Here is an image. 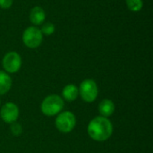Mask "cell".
Returning a JSON list of instances; mask_svg holds the SVG:
<instances>
[{
    "label": "cell",
    "mask_w": 153,
    "mask_h": 153,
    "mask_svg": "<svg viewBox=\"0 0 153 153\" xmlns=\"http://www.w3.org/2000/svg\"><path fill=\"white\" fill-rule=\"evenodd\" d=\"M88 134L97 142H104L110 138L113 134V126L107 117H97L88 126Z\"/></svg>",
    "instance_id": "6da1fadb"
},
{
    "label": "cell",
    "mask_w": 153,
    "mask_h": 153,
    "mask_svg": "<svg viewBox=\"0 0 153 153\" xmlns=\"http://www.w3.org/2000/svg\"><path fill=\"white\" fill-rule=\"evenodd\" d=\"M64 107L65 103L63 99L56 94H52L43 100L40 108L45 116L52 117L59 114L64 108Z\"/></svg>",
    "instance_id": "7a4b0ae2"
},
{
    "label": "cell",
    "mask_w": 153,
    "mask_h": 153,
    "mask_svg": "<svg viewBox=\"0 0 153 153\" xmlns=\"http://www.w3.org/2000/svg\"><path fill=\"white\" fill-rule=\"evenodd\" d=\"M76 125L75 116L70 111H65L58 114L56 118V126L57 130L64 134H68L74 130Z\"/></svg>",
    "instance_id": "3957f363"
},
{
    "label": "cell",
    "mask_w": 153,
    "mask_h": 153,
    "mask_svg": "<svg viewBox=\"0 0 153 153\" xmlns=\"http://www.w3.org/2000/svg\"><path fill=\"white\" fill-rule=\"evenodd\" d=\"M43 39V34L40 30L35 26L28 27L22 34V42L30 48H36L40 46Z\"/></svg>",
    "instance_id": "277c9868"
},
{
    "label": "cell",
    "mask_w": 153,
    "mask_h": 153,
    "mask_svg": "<svg viewBox=\"0 0 153 153\" xmlns=\"http://www.w3.org/2000/svg\"><path fill=\"white\" fill-rule=\"evenodd\" d=\"M79 94L85 102H93L98 96V86L96 82L91 79L84 80L80 85Z\"/></svg>",
    "instance_id": "5b68a950"
},
{
    "label": "cell",
    "mask_w": 153,
    "mask_h": 153,
    "mask_svg": "<svg viewBox=\"0 0 153 153\" xmlns=\"http://www.w3.org/2000/svg\"><path fill=\"white\" fill-rule=\"evenodd\" d=\"M3 67L4 69L10 74L16 73L20 70L22 66V58L21 56L14 52H8L3 58Z\"/></svg>",
    "instance_id": "8992f818"
},
{
    "label": "cell",
    "mask_w": 153,
    "mask_h": 153,
    "mask_svg": "<svg viewBox=\"0 0 153 153\" xmlns=\"http://www.w3.org/2000/svg\"><path fill=\"white\" fill-rule=\"evenodd\" d=\"M0 117L2 120L7 124L14 123L19 117V108L14 103L7 102L2 107L0 110Z\"/></svg>",
    "instance_id": "52a82bcc"
},
{
    "label": "cell",
    "mask_w": 153,
    "mask_h": 153,
    "mask_svg": "<svg viewBox=\"0 0 153 153\" xmlns=\"http://www.w3.org/2000/svg\"><path fill=\"white\" fill-rule=\"evenodd\" d=\"M46 18L45 11L40 6H35L30 10V21L34 25H40L44 22Z\"/></svg>",
    "instance_id": "ba28073f"
},
{
    "label": "cell",
    "mask_w": 153,
    "mask_h": 153,
    "mask_svg": "<svg viewBox=\"0 0 153 153\" xmlns=\"http://www.w3.org/2000/svg\"><path fill=\"white\" fill-rule=\"evenodd\" d=\"M115 111V104L110 100H103L99 105V112L103 117H110Z\"/></svg>",
    "instance_id": "9c48e42d"
},
{
    "label": "cell",
    "mask_w": 153,
    "mask_h": 153,
    "mask_svg": "<svg viewBox=\"0 0 153 153\" xmlns=\"http://www.w3.org/2000/svg\"><path fill=\"white\" fill-rule=\"evenodd\" d=\"M63 97L67 101H74L79 95V89L74 84H68L63 89Z\"/></svg>",
    "instance_id": "30bf717a"
},
{
    "label": "cell",
    "mask_w": 153,
    "mask_h": 153,
    "mask_svg": "<svg viewBox=\"0 0 153 153\" xmlns=\"http://www.w3.org/2000/svg\"><path fill=\"white\" fill-rule=\"evenodd\" d=\"M12 86V79L8 74L0 71V95L8 92Z\"/></svg>",
    "instance_id": "8fae6325"
},
{
    "label": "cell",
    "mask_w": 153,
    "mask_h": 153,
    "mask_svg": "<svg viewBox=\"0 0 153 153\" xmlns=\"http://www.w3.org/2000/svg\"><path fill=\"white\" fill-rule=\"evenodd\" d=\"M126 5L129 10L133 12H138L143 8V0H126Z\"/></svg>",
    "instance_id": "7c38bea8"
},
{
    "label": "cell",
    "mask_w": 153,
    "mask_h": 153,
    "mask_svg": "<svg viewBox=\"0 0 153 153\" xmlns=\"http://www.w3.org/2000/svg\"><path fill=\"white\" fill-rule=\"evenodd\" d=\"M40 31H41V33L43 35L49 36V35H51V34H53L55 32V25L53 23H51V22H46L42 26Z\"/></svg>",
    "instance_id": "4fadbf2b"
},
{
    "label": "cell",
    "mask_w": 153,
    "mask_h": 153,
    "mask_svg": "<svg viewBox=\"0 0 153 153\" xmlns=\"http://www.w3.org/2000/svg\"><path fill=\"white\" fill-rule=\"evenodd\" d=\"M10 129H11L12 134H13V135H15V136H19V135L22 134V126H21L20 124L15 123V122H14V123H12Z\"/></svg>",
    "instance_id": "5bb4252c"
},
{
    "label": "cell",
    "mask_w": 153,
    "mask_h": 153,
    "mask_svg": "<svg viewBox=\"0 0 153 153\" xmlns=\"http://www.w3.org/2000/svg\"><path fill=\"white\" fill-rule=\"evenodd\" d=\"M13 0H0V7L3 9H8L12 6Z\"/></svg>",
    "instance_id": "9a60e30c"
}]
</instances>
